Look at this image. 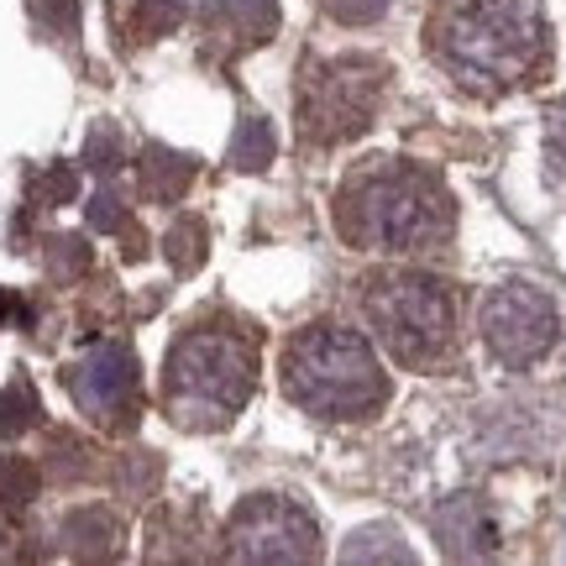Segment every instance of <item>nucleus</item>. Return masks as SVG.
Returning <instances> with one entry per match:
<instances>
[{
  "label": "nucleus",
  "instance_id": "obj_1",
  "mask_svg": "<svg viewBox=\"0 0 566 566\" xmlns=\"http://www.w3.org/2000/svg\"><path fill=\"white\" fill-rule=\"evenodd\" d=\"M436 59L472 90H509L546 53V27L530 0H457L430 27Z\"/></svg>",
  "mask_w": 566,
  "mask_h": 566
},
{
  "label": "nucleus",
  "instance_id": "obj_2",
  "mask_svg": "<svg viewBox=\"0 0 566 566\" xmlns=\"http://www.w3.org/2000/svg\"><path fill=\"white\" fill-rule=\"evenodd\" d=\"M342 237L378 252H420L451 231V200L420 168H373L352 179L336 205Z\"/></svg>",
  "mask_w": 566,
  "mask_h": 566
},
{
  "label": "nucleus",
  "instance_id": "obj_3",
  "mask_svg": "<svg viewBox=\"0 0 566 566\" xmlns=\"http://www.w3.org/2000/svg\"><path fill=\"white\" fill-rule=\"evenodd\" d=\"M283 388H289L294 405H304L310 415H331V420L367 415L388 399L384 367L373 357V346L357 331H342V325H310L289 342Z\"/></svg>",
  "mask_w": 566,
  "mask_h": 566
},
{
  "label": "nucleus",
  "instance_id": "obj_4",
  "mask_svg": "<svg viewBox=\"0 0 566 566\" xmlns=\"http://www.w3.org/2000/svg\"><path fill=\"white\" fill-rule=\"evenodd\" d=\"M258 357L231 331H189L168 352V409L174 420L216 430L252 399Z\"/></svg>",
  "mask_w": 566,
  "mask_h": 566
},
{
  "label": "nucleus",
  "instance_id": "obj_5",
  "mask_svg": "<svg viewBox=\"0 0 566 566\" xmlns=\"http://www.w3.org/2000/svg\"><path fill=\"white\" fill-rule=\"evenodd\" d=\"M367 325L399 363H430L451 342V294L424 273H394L367 289Z\"/></svg>",
  "mask_w": 566,
  "mask_h": 566
},
{
  "label": "nucleus",
  "instance_id": "obj_6",
  "mask_svg": "<svg viewBox=\"0 0 566 566\" xmlns=\"http://www.w3.org/2000/svg\"><path fill=\"white\" fill-rule=\"evenodd\" d=\"M384 101V63L373 59H331L310 69L300 84V126L310 142H346L373 126Z\"/></svg>",
  "mask_w": 566,
  "mask_h": 566
},
{
  "label": "nucleus",
  "instance_id": "obj_7",
  "mask_svg": "<svg viewBox=\"0 0 566 566\" xmlns=\"http://www.w3.org/2000/svg\"><path fill=\"white\" fill-rule=\"evenodd\" d=\"M556 304L541 294V289H530V283H504V289H493L483 304V342L488 352L509 367H525L535 357H546L551 346H556Z\"/></svg>",
  "mask_w": 566,
  "mask_h": 566
},
{
  "label": "nucleus",
  "instance_id": "obj_8",
  "mask_svg": "<svg viewBox=\"0 0 566 566\" xmlns=\"http://www.w3.org/2000/svg\"><path fill=\"white\" fill-rule=\"evenodd\" d=\"M315 551H321V530L289 499L258 493L231 520V556L237 562H315Z\"/></svg>",
  "mask_w": 566,
  "mask_h": 566
},
{
  "label": "nucleus",
  "instance_id": "obj_9",
  "mask_svg": "<svg viewBox=\"0 0 566 566\" xmlns=\"http://www.w3.org/2000/svg\"><path fill=\"white\" fill-rule=\"evenodd\" d=\"M63 384H69V394H74V405L84 415H95V420H126L132 405H137V357H132V346L105 342L69 367Z\"/></svg>",
  "mask_w": 566,
  "mask_h": 566
},
{
  "label": "nucleus",
  "instance_id": "obj_10",
  "mask_svg": "<svg viewBox=\"0 0 566 566\" xmlns=\"http://www.w3.org/2000/svg\"><path fill=\"white\" fill-rule=\"evenodd\" d=\"M436 541L446 556H488L499 530L472 493H457V499H446V509H436Z\"/></svg>",
  "mask_w": 566,
  "mask_h": 566
},
{
  "label": "nucleus",
  "instance_id": "obj_11",
  "mask_svg": "<svg viewBox=\"0 0 566 566\" xmlns=\"http://www.w3.org/2000/svg\"><path fill=\"white\" fill-rule=\"evenodd\" d=\"M63 546L84 556V562H95V556H116L122 546V525L111 520V509H74L69 520H63Z\"/></svg>",
  "mask_w": 566,
  "mask_h": 566
},
{
  "label": "nucleus",
  "instance_id": "obj_12",
  "mask_svg": "<svg viewBox=\"0 0 566 566\" xmlns=\"http://www.w3.org/2000/svg\"><path fill=\"white\" fill-rule=\"evenodd\" d=\"M189 179H195V163L184 158V153H174V147H147L142 153V189L158 205L184 200Z\"/></svg>",
  "mask_w": 566,
  "mask_h": 566
},
{
  "label": "nucleus",
  "instance_id": "obj_13",
  "mask_svg": "<svg viewBox=\"0 0 566 566\" xmlns=\"http://www.w3.org/2000/svg\"><path fill=\"white\" fill-rule=\"evenodd\" d=\"M342 562H415V551L388 525H367L342 546Z\"/></svg>",
  "mask_w": 566,
  "mask_h": 566
},
{
  "label": "nucleus",
  "instance_id": "obj_14",
  "mask_svg": "<svg viewBox=\"0 0 566 566\" xmlns=\"http://www.w3.org/2000/svg\"><path fill=\"white\" fill-rule=\"evenodd\" d=\"M273 126L263 122V116H247L242 126H237V137H231V168H247V174H258V168H268L273 163Z\"/></svg>",
  "mask_w": 566,
  "mask_h": 566
},
{
  "label": "nucleus",
  "instance_id": "obj_15",
  "mask_svg": "<svg viewBox=\"0 0 566 566\" xmlns=\"http://www.w3.org/2000/svg\"><path fill=\"white\" fill-rule=\"evenodd\" d=\"M42 415L38 405V388L27 384V378H11V384L0 388V430L6 436H21V430H32Z\"/></svg>",
  "mask_w": 566,
  "mask_h": 566
},
{
  "label": "nucleus",
  "instance_id": "obj_16",
  "mask_svg": "<svg viewBox=\"0 0 566 566\" xmlns=\"http://www.w3.org/2000/svg\"><path fill=\"white\" fill-rule=\"evenodd\" d=\"M38 467L27 462V457H6L0 462V509H27L38 499Z\"/></svg>",
  "mask_w": 566,
  "mask_h": 566
},
{
  "label": "nucleus",
  "instance_id": "obj_17",
  "mask_svg": "<svg viewBox=\"0 0 566 566\" xmlns=\"http://www.w3.org/2000/svg\"><path fill=\"white\" fill-rule=\"evenodd\" d=\"M205 242H210V237H205V226L184 216V221L168 231V242L163 247H168V263L179 268V273H195V268L205 263Z\"/></svg>",
  "mask_w": 566,
  "mask_h": 566
},
{
  "label": "nucleus",
  "instance_id": "obj_18",
  "mask_svg": "<svg viewBox=\"0 0 566 566\" xmlns=\"http://www.w3.org/2000/svg\"><path fill=\"white\" fill-rule=\"evenodd\" d=\"M231 17H237V27H242L247 42H268L273 32H279V0H237Z\"/></svg>",
  "mask_w": 566,
  "mask_h": 566
},
{
  "label": "nucleus",
  "instance_id": "obj_19",
  "mask_svg": "<svg viewBox=\"0 0 566 566\" xmlns=\"http://www.w3.org/2000/svg\"><path fill=\"white\" fill-rule=\"evenodd\" d=\"M32 195H38V205H69L80 195V174L69 163H53V168H42L32 179Z\"/></svg>",
  "mask_w": 566,
  "mask_h": 566
},
{
  "label": "nucleus",
  "instance_id": "obj_20",
  "mask_svg": "<svg viewBox=\"0 0 566 566\" xmlns=\"http://www.w3.org/2000/svg\"><path fill=\"white\" fill-rule=\"evenodd\" d=\"M84 268H90V247L80 237H53L48 242V273L53 279H80Z\"/></svg>",
  "mask_w": 566,
  "mask_h": 566
},
{
  "label": "nucleus",
  "instance_id": "obj_21",
  "mask_svg": "<svg viewBox=\"0 0 566 566\" xmlns=\"http://www.w3.org/2000/svg\"><path fill=\"white\" fill-rule=\"evenodd\" d=\"M184 21V0H137V32L142 38H163Z\"/></svg>",
  "mask_w": 566,
  "mask_h": 566
},
{
  "label": "nucleus",
  "instance_id": "obj_22",
  "mask_svg": "<svg viewBox=\"0 0 566 566\" xmlns=\"http://www.w3.org/2000/svg\"><path fill=\"white\" fill-rule=\"evenodd\" d=\"M84 163L95 168V174H116L122 168V137H116V126H95L90 142H84Z\"/></svg>",
  "mask_w": 566,
  "mask_h": 566
},
{
  "label": "nucleus",
  "instance_id": "obj_23",
  "mask_svg": "<svg viewBox=\"0 0 566 566\" xmlns=\"http://www.w3.org/2000/svg\"><path fill=\"white\" fill-rule=\"evenodd\" d=\"M158 457H147V451H137V457H126L122 462V488L126 493H153L158 488Z\"/></svg>",
  "mask_w": 566,
  "mask_h": 566
},
{
  "label": "nucleus",
  "instance_id": "obj_24",
  "mask_svg": "<svg viewBox=\"0 0 566 566\" xmlns=\"http://www.w3.org/2000/svg\"><path fill=\"white\" fill-rule=\"evenodd\" d=\"M32 11H38V21L53 27V32H74V27H80V0H32Z\"/></svg>",
  "mask_w": 566,
  "mask_h": 566
},
{
  "label": "nucleus",
  "instance_id": "obj_25",
  "mask_svg": "<svg viewBox=\"0 0 566 566\" xmlns=\"http://www.w3.org/2000/svg\"><path fill=\"white\" fill-rule=\"evenodd\" d=\"M325 11L346 27H363V21H378L388 11V0H325Z\"/></svg>",
  "mask_w": 566,
  "mask_h": 566
},
{
  "label": "nucleus",
  "instance_id": "obj_26",
  "mask_svg": "<svg viewBox=\"0 0 566 566\" xmlns=\"http://www.w3.org/2000/svg\"><path fill=\"white\" fill-rule=\"evenodd\" d=\"M90 226H95V231H126V205L116 200L111 189L95 195V200H90Z\"/></svg>",
  "mask_w": 566,
  "mask_h": 566
},
{
  "label": "nucleus",
  "instance_id": "obj_27",
  "mask_svg": "<svg viewBox=\"0 0 566 566\" xmlns=\"http://www.w3.org/2000/svg\"><path fill=\"white\" fill-rule=\"evenodd\" d=\"M53 457H59V462H53V472H59V478H84V472H90V462H84V446L69 441V436H59V441H53Z\"/></svg>",
  "mask_w": 566,
  "mask_h": 566
},
{
  "label": "nucleus",
  "instance_id": "obj_28",
  "mask_svg": "<svg viewBox=\"0 0 566 566\" xmlns=\"http://www.w3.org/2000/svg\"><path fill=\"white\" fill-rule=\"evenodd\" d=\"M11 310H17V300H11V294L0 289V325H6V315H11Z\"/></svg>",
  "mask_w": 566,
  "mask_h": 566
}]
</instances>
